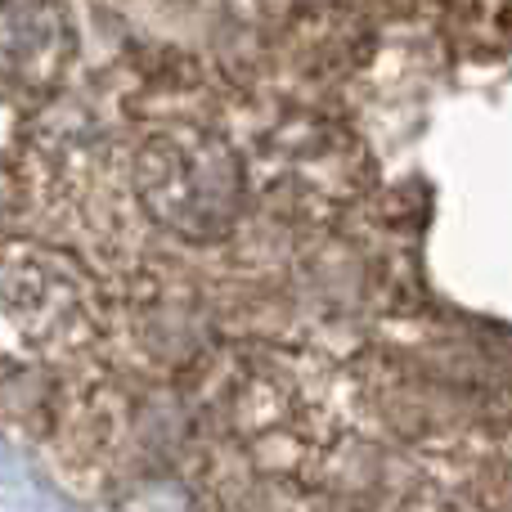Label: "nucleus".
I'll list each match as a JSON object with an SVG mask.
<instances>
[{
	"label": "nucleus",
	"mask_w": 512,
	"mask_h": 512,
	"mask_svg": "<svg viewBox=\"0 0 512 512\" xmlns=\"http://www.w3.org/2000/svg\"><path fill=\"white\" fill-rule=\"evenodd\" d=\"M99 333V297L72 252L5 243L0 248V355L14 342L23 360L63 364L90 355Z\"/></svg>",
	"instance_id": "obj_1"
},
{
	"label": "nucleus",
	"mask_w": 512,
	"mask_h": 512,
	"mask_svg": "<svg viewBox=\"0 0 512 512\" xmlns=\"http://www.w3.org/2000/svg\"><path fill=\"white\" fill-rule=\"evenodd\" d=\"M77 36L54 0H0V99L45 104Z\"/></svg>",
	"instance_id": "obj_2"
}]
</instances>
